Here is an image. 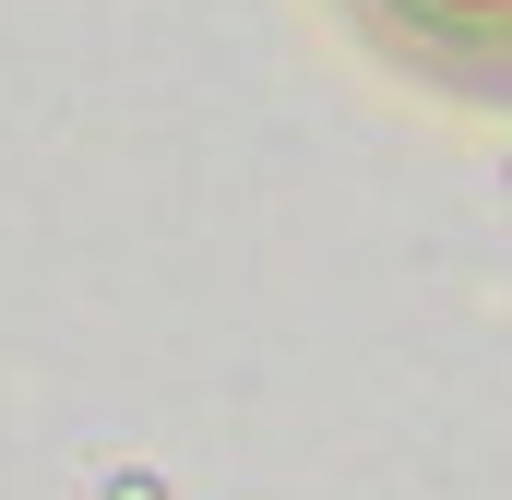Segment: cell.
<instances>
[{
    "instance_id": "cell-1",
    "label": "cell",
    "mask_w": 512,
    "mask_h": 500,
    "mask_svg": "<svg viewBox=\"0 0 512 500\" xmlns=\"http://www.w3.org/2000/svg\"><path fill=\"white\" fill-rule=\"evenodd\" d=\"M346 12L382 36L405 72L512 108V0H346Z\"/></svg>"
}]
</instances>
